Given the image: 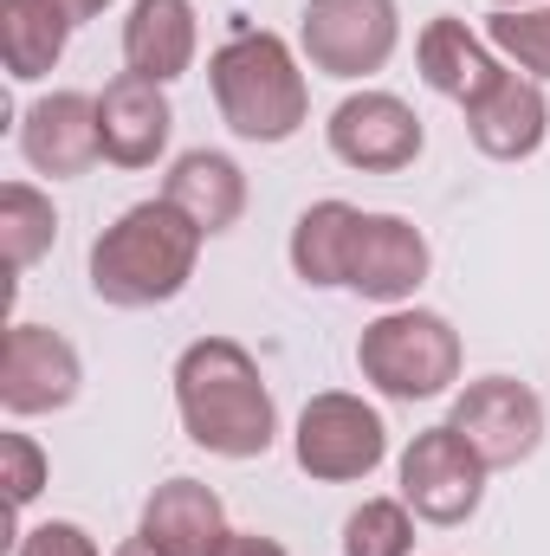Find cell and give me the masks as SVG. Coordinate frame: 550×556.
I'll list each match as a JSON object with an SVG mask.
<instances>
[{
    "mask_svg": "<svg viewBox=\"0 0 550 556\" xmlns=\"http://www.w3.org/2000/svg\"><path fill=\"white\" fill-rule=\"evenodd\" d=\"M208 85L221 104V124L240 142H291L311 117V85L298 72V52L278 33H234L208 59Z\"/></svg>",
    "mask_w": 550,
    "mask_h": 556,
    "instance_id": "3957f363",
    "label": "cell"
},
{
    "mask_svg": "<svg viewBox=\"0 0 550 556\" xmlns=\"http://www.w3.org/2000/svg\"><path fill=\"white\" fill-rule=\"evenodd\" d=\"M343 556H414V511L402 498H363L343 518Z\"/></svg>",
    "mask_w": 550,
    "mask_h": 556,
    "instance_id": "603a6c76",
    "label": "cell"
},
{
    "mask_svg": "<svg viewBox=\"0 0 550 556\" xmlns=\"http://www.w3.org/2000/svg\"><path fill=\"white\" fill-rule=\"evenodd\" d=\"M20 155H26V168H39L52 181L85 175L104 155V142H98V98H85V91L33 98L26 117H20Z\"/></svg>",
    "mask_w": 550,
    "mask_h": 556,
    "instance_id": "7c38bea8",
    "label": "cell"
},
{
    "mask_svg": "<svg viewBox=\"0 0 550 556\" xmlns=\"http://www.w3.org/2000/svg\"><path fill=\"white\" fill-rule=\"evenodd\" d=\"M201 52V20L195 0H130L124 20V72L149 85H175Z\"/></svg>",
    "mask_w": 550,
    "mask_h": 556,
    "instance_id": "ac0fdd59",
    "label": "cell"
},
{
    "mask_svg": "<svg viewBox=\"0 0 550 556\" xmlns=\"http://www.w3.org/2000/svg\"><path fill=\"white\" fill-rule=\"evenodd\" d=\"M59 240V207L52 194H39L33 181H7L0 188V247H7V266L13 273H33Z\"/></svg>",
    "mask_w": 550,
    "mask_h": 556,
    "instance_id": "44dd1931",
    "label": "cell"
},
{
    "mask_svg": "<svg viewBox=\"0 0 550 556\" xmlns=\"http://www.w3.org/2000/svg\"><path fill=\"white\" fill-rule=\"evenodd\" d=\"M162 201H168L175 214H188V220L214 240V233L240 227V214H247V168H240L234 155H221V149H188V155L168 162Z\"/></svg>",
    "mask_w": 550,
    "mask_h": 556,
    "instance_id": "e0dca14e",
    "label": "cell"
},
{
    "mask_svg": "<svg viewBox=\"0 0 550 556\" xmlns=\"http://www.w3.org/2000/svg\"><path fill=\"white\" fill-rule=\"evenodd\" d=\"M486 472H492V466L473 453V440H466L453 420L421 427L409 446H402V466H396L402 505H409L421 525H440V531H453V525H466V518L479 511Z\"/></svg>",
    "mask_w": 550,
    "mask_h": 556,
    "instance_id": "8992f818",
    "label": "cell"
},
{
    "mask_svg": "<svg viewBox=\"0 0 550 556\" xmlns=\"http://www.w3.org/2000/svg\"><path fill=\"white\" fill-rule=\"evenodd\" d=\"M201 247H208V233L155 194V201L124 207L91 240V266L85 273H91V291L111 311H155V304L188 291V278L201 266Z\"/></svg>",
    "mask_w": 550,
    "mask_h": 556,
    "instance_id": "7a4b0ae2",
    "label": "cell"
},
{
    "mask_svg": "<svg viewBox=\"0 0 550 556\" xmlns=\"http://www.w3.org/2000/svg\"><path fill=\"white\" fill-rule=\"evenodd\" d=\"M85 389V363L72 350V337H59L52 324H13L7 350H0V408L13 420L59 415L72 408Z\"/></svg>",
    "mask_w": 550,
    "mask_h": 556,
    "instance_id": "30bf717a",
    "label": "cell"
},
{
    "mask_svg": "<svg viewBox=\"0 0 550 556\" xmlns=\"http://www.w3.org/2000/svg\"><path fill=\"white\" fill-rule=\"evenodd\" d=\"M221 556H291L278 538H260V531H234L227 544H221Z\"/></svg>",
    "mask_w": 550,
    "mask_h": 556,
    "instance_id": "484cf974",
    "label": "cell"
},
{
    "mask_svg": "<svg viewBox=\"0 0 550 556\" xmlns=\"http://www.w3.org/2000/svg\"><path fill=\"white\" fill-rule=\"evenodd\" d=\"M175 415L182 433L214 459H266L278 440L266 369L234 337H201L175 356Z\"/></svg>",
    "mask_w": 550,
    "mask_h": 556,
    "instance_id": "6da1fadb",
    "label": "cell"
},
{
    "mask_svg": "<svg viewBox=\"0 0 550 556\" xmlns=\"http://www.w3.org/2000/svg\"><path fill=\"white\" fill-rule=\"evenodd\" d=\"M291 459L317 485H357L389 459V427L363 395L324 389V395L304 402V415L291 427Z\"/></svg>",
    "mask_w": 550,
    "mask_h": 556,
    "instance_id": "5b68a950",
    "label": "cell"
},
{
    "mask_svg": "<svg viewBox=\"0 0 550 556\" xmlns=\"http://www.w3.org/2000/svg\"><path fill=\"white\" fill-rule=\"evenodd\" d=\"M357 227H363V207L350 201H311L291 227V273L304 278L311 291H337L350 278V247H357Z\"/></svg>",
    "mask_w": 550,
    "mask_h": 556,
    "instance_id": "d6986e66",
    "label": "cell"
},
{
    "mask_svg": "<svg viewBox=\"0 0 550 556\" xmlns=\"http://www.w3.org/2000/svg\"><path fill=\"white\" fill-rule=\"evenodd\" d=\"M453 427L473 440V453L505 472V466H525L538 446H545V402L538 389H525L518 376H479L453 395Z\"/></svg>",
    "mask_w": 550,
    "mask_h": 556,
    "instance_id": "9c48e42d",
    "label": "cell"
},
{
    "mask_svg": "<svg viewBox=\"0 0 550 556\" xmlns=\"http://www.w3.org/2000/svg\"><path fill=\"white\" fill-rule=\"evenodd\" d=\"M492 7H538V0H492Z\"/></svg>",
    "mask_w": 550,
    "mask_h": 556,
    "instance_id": "f1b7e54d",
    "label": "cell"
},
{
    "mask_svg": "<svg viewBox=\"0 0 550 556\" xmlns=\"http://www.w3.org/2000/svg\"><path fill=\"white\" fill-rule=\"evenodd\" d=\"M117 556H162V551H155V544H149V538H142V531H137L130 544H117Z\"/></svg>",
    "mask_w": 550,
    "mask_h": 556,
    "instance_id": "83f0119b",
    "label": "cell"
},
{
    "mask_svg": "<svg viewBox=\"0 0 550 556\" xmlns=\"http://www.w3.org/2000/svg\"><path fill=\"white\" fill-rule=\"evenodd\" d=\"M402 46V7L396 0H304L298 13V52L324 78H370Z\"/></svg>",
    "mask_w": 550,
    "mask_h": 556,
    "instance_id": "52a82bcc",
    "label": "cell"
},
{
    "mask_svg": "<svg viewBox=\"0 0 550 556\" xmlns=\"http://www.w3.org/2000/svg\"><path fill=\"white\" fill-rule=\"evenodd\" d=\"M0 466H7V479H0V485H7V505L26 511V505L46 492V472H52L46 453H39V440H26V433H0Z\"/></svg>",
    "mask_w": 550,
    "mask_h": 556,
    "instance_id": "cb8c5ba5",
    "label": "cell"
},
{
    "mask_svg": "<svg viewBox=\"0 0 550 556\" xmlns=\"http://www.w3.org/2000/svg\"><path fill=\"white\" fill-rule=\"evenodd\" d=\"M414 65H421V78H427V91L453 98L460 111H473V104L505 78L492 39L466 33V20H453V13H440V20L421 26V39H414Z\"/></svg>",
    "mask_w": 550,
    "mask_h": 556,
    "instance_id": "2e32d148",
    "label": "cell"
},
{
    "mask_svg": "<svg viewBox=\"0 0 550 556\" xmlns=\"http://www.w3.org/2000/svg\"><path fill=\"white\" fill-rule=\"evenodd\" d=\"M427 266H434V253H427V233L414 220H402V214H363L343 291L396 311V304H409L414 291L427 285Z\"/></svg>",
    "mask_w": 550,
    "mask_h": 556,
    "instance_id": "8fae6325",
    "label": "cell"
},
{
    "mask_svg": "<svg viewBox=\"0 0 550 556\" xmlns=\"http://www.w3.org/2000/svg\"><path fill=\"white\" fill-rule=\"evenodd\" d=\"M46 7H59L72 26H85V20H104V7H111V0H46Z\"/></svg>",
    "mask_w": 550,
    "mask_h": 556,
    "instance_id": "4316f807",
    "label": "cell"
},
{
    "mask_svg": "<svg viewBox=\"0 0 550 556\" xmlns=\"http://www.w3.org/2000/svg\"><path fill=\"white\" fill-rule=\"evenodd\" d=\"M466 137H473L479 155H492V162H532V155L545 149V137H550L545 85L505 65V78L466 111Z\"/></svg>",
    "mask_w": 550,
    "mask_h": 556,
    "instance_id": "9a60e30c",
    "label": "cell"
},
{
    "mask_svg": "<svg viewBox=\"0 0 550 556\" xmlns=\"http://www.w3.org/2000/svg\"><path fill=\"white\" fill-rule=\"evenodd\" d=\"M168 130H175L168 85H149L137 72H117L98 91V142H104V162H117V168H155L162 149H168Z\"/></svg>",
    "mask_w": 550,
    "mask_h": 556,
    "instance_id": "4fadbf2b",
    "label": "cell"
},
{
    "mask_svg": "<svg viewBox=\"0 0 550 556\" xmlns=\"http://www.w3.org/2000/svg\"><path fill=\"white\" fill-rule=\"evenodd\" d=\"M486 39H492V52H505L525 78L550 85V0H538V7H492Z\"/></svg>",
    "mask_w": 550,
    "mask_h": 556,
    "instance_id": "7402d4cb",
    "label": "cell"
},
{
    "mask_svg": "<svg viewBox=\"0 0 550 556\" xmlns=\"http://www.w3.org/2000/svg\"><path fill=\"white\" fill-rule=\"evenodd\" d=\"M460 363H466L460 330L440 311L396 304L376 324H363V337H357V369L389 402H434V395H447L460 382Z\"/></svg>",
    "mask_w": 550,
    "mask_h": 556,
    "instance_id": "277c9868",
    "label": "cell"
},
{
    "mask_svg": "<svg viewBox=\"0 0 550 556\" xmlns=\"http://www.w3.org/2000/svg\"><path fill=\"white\" fill-rule=\"evenodd\" d=\"M137 531L162 556H221V544L234 538L221 492L201 485V479H188V472H182V479H162V485L142 498Z\"/></svg>",
    "mask_w": 550,
    "mask_h": 556,
    "instance_id": "5bb4252c",
    "label": "cell"
},
{
    "mask_svg": "<svg viewBox=\"0 0 550 556\" xmlns=\"http://www.w3.org/2000/svg\"><path fill=\"white\" fill-rule=\"evenodd\" d=\"M13 556H104V551H98V538H91L85 525L46 518V525H33V531L13 538Z\"/></svg>",
    "mask_w": 550,
    "mask_h": 556,
    "instance_id": "d4e9b609",
    "label": "cell"
},
{
    "mask_svg": "<svg viewBox=\"0 0 550 556\" xmlns=\"http://www.w3.org/2000/svg\"><path fill=\"white\" fill-rule=\"evenodd\" d=\"M324 142L357 175H402V168H414V155L427 149V130H421L414 104H402L396 91H350L330 111Z\"/></svg>",
    "mask_w": 550,
    "mask_h": 556,
    "instance_id": "ba28073f",
    "label": "cell"
},
{
    "mask_svg": "<svg viewBox=\"0 0 550 556\" xmlns=\"http://www.w3.org/2000/svg\"><path fill=\"white\" fill-rule=\"evenodd\" d=\"M72 46V20L46 0H0V59L13 85H39Z\"/></svg>",
    "mask_w": 550,
    "mask_h": 556,
    "instance_id": "ffe728a7",
    "label": "cell"
}]
</instances>
